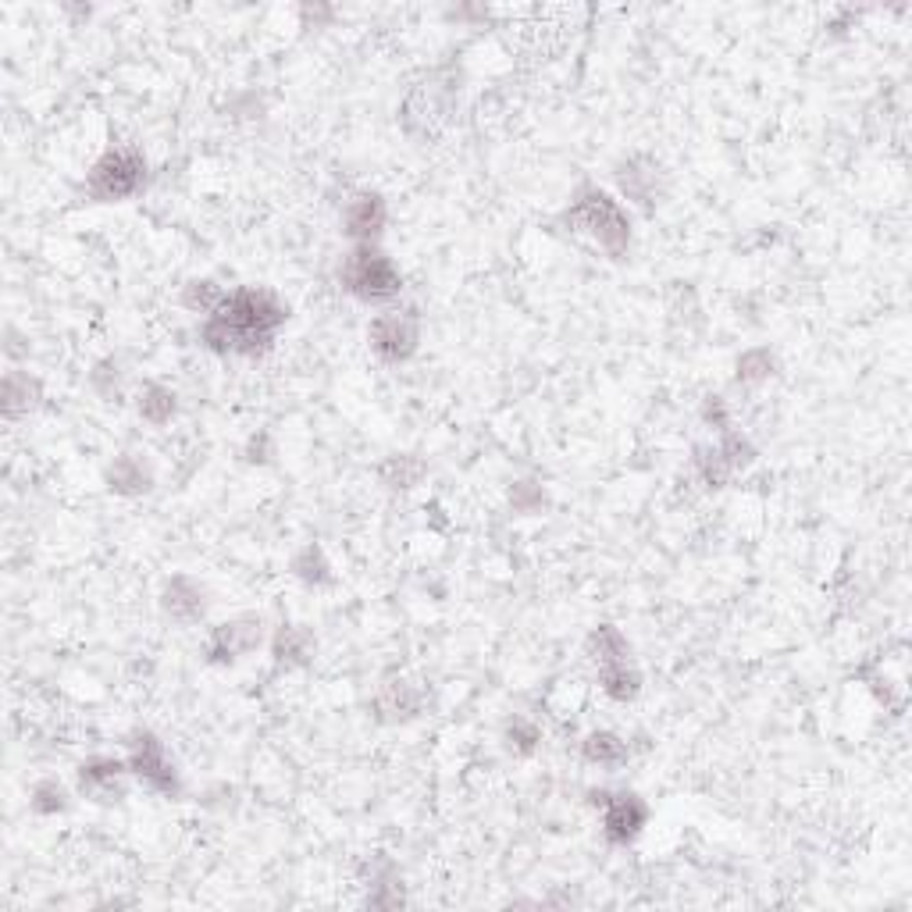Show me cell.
Returning <instances> with one entry per match:
<instances>
[{
	"instance_id": "8992f818",
	"label": "cell",
	"mask_w": 912,
	"mask_h": 912,
	"mask_svg": "<svg viewBox=\"0 0 912 912\" xmlns=\"http://www.w3.org/2000/svg\"><path fill=\"white\" fill-rule=\"evenodd\" d=\"M752 442L738 432H723L717 446L709 449H698L695 456V475L698 481L706 485V489H723L727 481H731L738 470H745L752 464Z\"/></svg>"
},
{
	"instance_id": "2e32d148",
	"label": "cell",
	"mask_w": 912,
	"mask_h": 912,
	"mask_svg": "<svg viewBox=\"0 0 912 912\" xmlns=\"http://www.w3.org/2000/svg\"><path fill=\"white\" fill-rule=\"evenodd\" d=\"M598 684H603V692L613 698V703H631L641 692V674L631 666V660H620V663H603L598 666Z\"/></svg>"
},
{
	"instance_id": "ffe728a7",
	"label": "cell",
	"mask_w": 912,
	"mask_h": 912,
	"mask_svg": "<svg viewBox=\"0 0 912 912\" xmlns=\"http://www.w3.org/2000/svg\"><path fill=\"white\" fill-rule=\"evenodd\" d=\"M589 656L595 660V666L603 663H620V660H631V646H627V638L617 631L613 624L595 627L589 635Z\"/></svg>"
},
{
	"instance_id": "603a6c76",
	"label": "cell",
	"mask_w": 912,
	"mask_h": 912,
	"mask_svg": "<svg viewBox=\"0 0 912 912\" xmlns=\"http://www.w3.org/2000/svg\"><path fill=\"white\" fill-rule=\"evenodd\" d=\"M221 299H225V289L221 285H214L210 278H193L182 293V304L190 310H200L204 318H210V314L221 307Z\"/></svg>"
},
{
	"instance_id": "8fae6325",
	"label": "cell",
	"mask_w": 912,
	"mask_h": 912,
	"mask_svg": "<svg viewBox=\"0 0 912 912\" xmlns=\"http://www.w3.org/2000/svg\"><path fill=\"white\" fill-rule=\"evenodd\" d=\"M389 221V207L378 193H356L342 210V232L353 242H375Z\"/></svg>"
},
{
	"instance_id": "5b68a950",
	"label": "cell",
	"mask_w": 912,
	"mask_h": 912,
	"mask_svg": "<svg viewBox=\"0 0 912 912\" xmlns=\"http://www.w3.org/2000/svg\"><path fill=\"white\" fill-rule=\"evenodd\" d=\"M367 342L371 350L378 353V361L385 364H403L418 353L421 342V321L413 310H385L378 314L367 328Z\"/></svg>"
},
{
	"instance_id": "7a4b0ae2",
	"label": "cell",
	"mask_w": 912,
	"mask_h": 912,
	"mask_svg": "<svg viewBox=\"0 0 912 912\" xmlns=\"http://www.w3.org/2000/svg\"><path fill=\"white\" fill-rule=\"evenodd\" d=\"M563 225L570 232L592 239L609 256H624L631 247V218L620 207V200L598 185H581L563 210Z\"/></svg>"
},
{
	"instance_id": "52a82bcc",
	"label": "cell",
	"mask_w": 912,
	"mask_h": 912,
	"mask_svg": "<svg viewBox=\"0 0 912 912\" xmlns=\"http://www.w3.org/2000/svg\"><path fill=\"white\" fill-rule=\"evenodd\" d=\"M128 770L147 784L150 791L161 795H179V770L171 763V755L164 749V741H157L153 734H136L128 741Z\"/></svg>"
},
{
	"instance_id": "4fadbf2b",
	"label": "cell",
	"mask_w": 912,
	"mask_h": 912,
	"mask_svg": "<svg viewBox=\"0 0 912 912\" xmlns=\"http://www.w3.org/2000/svg\"><path fill=\"white\" fill-rule=\"evenodd\" d=\"M617 182L627 200H641V204H652L656 193H660V164L649 161V157H631L627 164H620Z\"/></svg>"
},
{
	"instance_id": "7c38bea8",
	"label": "cell",
	"mask_w": 912,
	"mask_h": 912,
	"mask_svg": "<svg viewBox=\"0 0 912 912\" xmlns=\"http://www.w3.org/2000/svg\"><path fill=\"white\" fill-rule=\"evenodd\" d=\"M161 609L168 613L175 624H196V620H204V613H207V592H204V584L193 581V578H185V574H175L168 584H164V592H161Z\"/></svg>"
},
{
	"instance_id": "ac0fdd59",
	"label": "cell",
	"mask_w": 912,
	"mask_h": 912,
	"mask_svg": "<svg viewBox=\"0 0 912 912\" xmlns=\"http://www.w3.org/2000/svg\"><path fill=\"white\" fill-rule=\"evenodd\" d=\"M39 399V381L29 378V371H8L4 378V413L8 418H19V413H29Z\"/></svg>"
},
{
	"instance_id": "5bb4252c",
	"label": "cell",
	"mask_w": 912,
	"mask_h": 912,
	"mask_svg": "<svg viewBox=\"0 0 912 912\" xmlns=\"http://www.w3.org/2000/svg\"><path fill=\"white\" fill-rule=\"evenodd\" d=\"M104 478H107V489L118 492V495H139V492H147L150 485H153L150 467L142 464L139 456H133V453L114 456V464L107 467Z\"/></svg>"
},
{
	"instance_id": "30bf717a",
	"label": "cell",
	"mask_w": 912,
	"mask_h": 912,
	"mask_svg": "<svg viewBox=\"0 0 912 912\" xmlns=\"http://www.w3.org/2000/svg\"><path fill=\"white\" fill-rule=\"evenodd\" d=\"M133 774L128 760H114V755H93L79 766V791L93 802H118L125 795V777Z\"/></svg>"
},
{
	"instance_id": "277c9868",
	"label": "cell",
	"mask_w": 912,
	"mask_h": 912,
	"mask_svg": "<svg viewBox=\"0 0 912 912\" xmlns=\"http://www.w3.org/2000/svg\"><path fill=\"white\" fill-rule=\"evenodd\" d=\"M342 285L364 304H389L403 289V275L392 256L378 250L375 242H356L342 261Z\"/></svg>"
},
{
	"instance_id": "9c48e42d",
	"label": "cell",
	"mask_w": 912,
	"mask_h": 912,
	"mask_svg": "<svg viewBox=\"0 0 912 912\" xmlns=\"http://www.w3.org/2000/svg\"><path fill=\"white\" fill-rule=\"evenodd\" d=\"M264 641L261 617H236L218 624L207 635V656L210 663H236L242 656H250Z\"/></svg>"
},
{
	"instance_id": "4316f807",
	"label": "cell",
	"mask_w": 912,
	"mask_h": 912,
	"mask_svg": "<svg viewBox=\"0 0 912 912\" xmlns=\"http://www.w3.org/2000/svg\"><path fill=\"white\" fill-rule=\"evenodd\" d=\"M506 749L510 752H517V755H532L535 752V745H538V727L532 723V720H524V717H513L510 723H506Z\"/></svg>"
},
{
	"instance_id": "44dd1931",
	"label": "cell",
	"mask_w": 912,
	"mask_h": 912,
	"mask_svg": "<svg viewBox=\"0 0 912 912\" xmlns=\"http://www.w3.org/2000/svg\"><path fill=\"white\" fill-rule=\"evenodd\" d=\"M175 410H179L175 392H171L168 385H157V381L142 385V392H139V418L142 421L161 428V424H168L171 418H175Z\"/></svg>"
},
{
	"instance_id": "484cf974",
	"label": "cell",
	"mask_w": 912,
	"mask_h": 912,
	"mask_svg": "<svg viewBox=\"0 0 912 912\" xmlns=\"http://www.w3.org/2000/svg\"><path fill=\"white\" fill-rule=\"evenodd\" d=\"M770 375H774V353H770V350H749V353H741V361H738V381L755 385V381H766Z\"/></svg>"
},
{
	"instance_id": "ba28073f",
	"label": "cell",
	"mask_w": 912,
	"mask_h": 912,
	"mask_svg": "<svg viewBox=\"0 0 912 912\" xmlns=\"http://www.w3.org/2000/svg\"><path fill=\"white\" fill-rule=\"evenodd\" d=\"M595 806H603V831L609 845H631L649 823V806L631 791H598Z\"/></svg>"
},
{
	"instance_id": "7402d4cb",
	"label": "cell",
	"mask_w": 912,
	"mask_h": 912,
	"mask_svg": "<svg viewBox=\"0 0 912 912\" xmlns=\"http://www.w3.org/2000/svg\"><path fill=\"white\" fill-rule=\"evenodd\" d=\"M293 574L299 581H307V584H332L335 574H332V563L324 560V552L321 546H307L304 552L293 560Z\"/></svg>"
},
{
	"instance_id": "e0dca14e",
	"label": "cell",
	"mask_w": 912,
	"mask_h": 912,
	"mask_svg": "<svg viewBox=\"0 0 912 912\" xmlns=\"http://www.w3.org/2000/svg\"><path fill=\"white\" fill-rule=\"evenodd\" d=\"M418 692H413V684L403 681V677H392V681H385L381 684V692H378V709H381V717L385 720H407L418 713Z\"/></svg>"
},
{
	"instance_id": "9a60e30c",
	"label": "cell",
	"mask_w": 912,
	"mask_h": 912,
	"mask_svg": "<svg viewBox=\"0 0 912 912\" xmlns=\"http://www.w3.org/2000/svg\"><path fill=\"white\" fill-rule=\"evenodd\" d=\"M271 652H275V660L285 666H304L314 656V635L304 624H282L275 641H271Z\"/></svg>"
},
{
	"instance_id": "3957f363",
	"label": "cell",
	"mask_w": 912,
	"mask_h": 912,
	"mask_svg": "<svg viewBox=\"0 0 912 912\" xmlns=\"http://www.w3.org/2000/svg\"><path fill=\"white\" fill-rule=\"evenodd\" d=\"M147 157L136 147H111L93 161L90 175H86V193L96 204H122V200H133L147 190Z\"/></svg>"
},
{
	"instance_id": "cb8c5ba5",
	"label": "cell",
	"mask_w": 912,
	"mask_h": 912,
	"mask_svg": "<svg viewBox=\"0 0 912 912\" xmlns=\"http://www.w3.org/2000/svg\"><path fill=\"white\" fill-rule=\"evenodd\" d=\"M381 478H385V485H392V489H410V485H418L424 478V464L418 456H389V460L381 464Z\"/></svg>"
},
{
	"instance_id": "d6986e66",
	"label": "cell",
	"mask_w": 912,
	"mask_h": 912,
	"mask_svg": "<svg viewBox=\"0 0 912 912\" xmlns=\"http://www.w3.org/2000/svg\"><path fill=\"white\" fill-rule=\"evenodd\" d=\"M581 755L595 766H620L627 760V741L613 731H592L581 741Z\"/></svg>"
},
{
	"instance_id": "d4e9b609",
	"label": "cell",
	"mask_w": 912,
	"mask_h": 912,
	"mask_svg": "<svg viewBox=\"0 0 912 912\" xmlns=\"http://www.w3.org/2000/svg\"><path fill=\"white\" fill-rule=\"evenodd\" d=\"M29 806L39 817H54V812H65L68 809V791L61 780H39L33 788V798H29Z\"/></svg>"
},
{
	"instance_id": "6da1fadb",
	"label": "cell",
	"mask_w": 912,
	"mask_h": 912,
	"mask_svg": "<svg viewBox=\"0 0 912 912\" xmlns=\"http://www.w3.org/2000/svg\"><path fill=\"white\" fill-rule=\"evenodd\" d=\"M285 304L271 289L242 285L236 293H225L221 307L204 318L200 339L214 353H236V356H256L275 342L278 328L285 324Z\"/></svg>"
}]
</instances>
